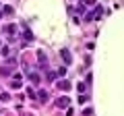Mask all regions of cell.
Listing matches in <instances>:
<instances>
[{"label":"cell","instance_id":"obj_1","mask_svg":"<svg viewBox=\"0 0 124 116\" xmlns=\"http://www.w3.org/2000/svg\"><path fill=\"white\" fill-rule=\"evenodd\" d=\"M101 13H103V8H101V6H95V10H93L91 15H87L85 19H87V21H93V19H99V17H101Z\"/></svg>","mask_w":124,"mask_h":116},{"label":"cell","instance_id":"obj_2","mask_svg":"<svg viewBox=\"0 0 124 116\" xmlns=\"http://www.w3.org/2000/svg\"><path fill=\"white\" fill-rule=\"evenodd\" d=\"M68 104H70V99H68V98H60V99H56V106H58V108H66Z\"/></svg>","mask_w":124,"mask_h":116},{"label":"cell","instance_id":"obj_3","mask_svg":"<svg viewBox=\"0 0 124 116\" xmlns=\"http://www.w3.org/2000/svg\"><path fill=\"white\" fill-rule=\"evenodd\" d=\"M58 87H60V89H64V91H68V89H70V83H68V81H60V83H58Z\"/></svg>","mask_w":124,"mask_h":116},{"label":"cell","instance_id":"obj_4","mask_svg":"<svg viewBox=\"0 0 124 116\" xmlns=\"http://www.w3.org/2000/svg\"><path fill=\"white\" fill-rule=\"evenodd\" d=\"M4 31L13 35V33H17V25H6V27H4Z\"/></svg>","mask_w":124,"mask_h":116},{"label":"cell","instance_id":"obj_5","mask_svg":"<svg viewBox=\"0 0 124 116\" xmlns=\"http://www.w3.org/2000/svg\"><path fill=\"white\" fill-rule=\"evenodd\" d=\"M62 58H64V62H70L72 60V56L68 54V50H62Z\"/></svg>","mask_w":124,"mask_h":116},{"label":"cell","instance_id":"obj_6","mask_svg":"<svg viewBox=\"0 0 124 116\" xmlns=\"http://www.w3.org/2000/svg\"><path fill=\"white\" fill-rule=\"evenodd\" d=\"M29 77H31L33 83H39V75H37V73H29Z\"/></svg>","mask_w":124,"mask_h":116},{"label":"cell","instance_id":"obj_7","mask_svg":"<svg viewBox=\"0 0 124 116\" xmlns=\"http://www.w3.org/2000/svg\"><path fill=\"white\" fill-rule=\"evenodd\" d=\"M37 58L41 60V64H46V62H48V58H46V54H44V52H37Z\"/></svg>","mask_w":124,"mask_h":116},{"label":"cell","instance_id":"obj_8","mask_svg":"<svg viewBox=\"0 0 124 116\" xmlns=\"http://www.w3.org/2000/svg\"><path fill=\"white\" fill-rule=\"evenodd\" d=\"M37 95H39V99H41V102H46V99H48V91H44V89H41Z\"/></svg>","mask_w":124,"mask_h":116},{"label":"cell","instance_id":"obj_9","mask_svg":"<svg viewBox=\"0 0 124 116\" xmlns=\"http://www.w3.org/2000/svg\"><path fill=\"white\" fill-rule=\"evenodd\" d=\"M10 87H13V89H21V81H13Z\"/></svg>","mask_w":124,"mask_h":116},{"label":"cell","instance_id":"obj_10","mask_svg":"<svg viewBox=\"0 0 124 116\" xmlns=\"http://www.w3.org/2000/svg\"><path fill=\"white\" fill-rule=\"evenodd\" d=\"M0 99H2V102H8V99H10V95H8V93H4V91H2V93H0Z\"/></svg>","mask_w":124,"mask_h":116},{"label":"cell","instance_id":"obj_11","mask_svg":"<svg viewBox=\"0 0 124 116\" xmlns=\"http://www.w3.org/2000/svg\"><path fill=\"white\" fill-rule=\"evenodd\" d=\"M66 75V68H58V77H64Z\"/></svg>","mask_w":124,"mask_h":116},{"label":"cell","instance_id":"obj_12","mask_svg":"<svg viewBox=\"0 0 124 116\" xmlns=\"http://www.w3.org/2000/svg\"><path fill=\"white\" fill-rule=\"evenodd\" d=\"M31 37H33V35H31V31H29V29H25V40H31Z\"/></svg>","mask_w":124,"mask_h":116},{"label":"cell","instance_id":"obj_13","mask_svg":"<svg viewBox=\"0 0 124 116\" xmlns=\"http://www.w3.org/2000/svg\"><path fill=\"white\" fill-rule=\"evenodd\" d=\"M95 4V0H85V6H93Z\"/></svg>","mask_w":124,"mask_h":116}]
</instances>
